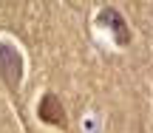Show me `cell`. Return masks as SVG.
I'll list each match as a JSON object with an SVG mask.
<instances>
[{"mask_svg": "<svg viewBox=\"0 0 153 133\" xmlns=\"http://www.w3.org/2000/svg\"><path fill=\"white\" fill-rule=\"evenodd\" d=\"M0 77L9 88H17L23 79V57L11 43H0Z\"/></svg>", "mask_w": 153, "mask_h": 133, "instance_id": "obj_1", "label": "cell"}, {"mask_svg": "<svg viewBox=\"0 0 153 133\" xmlns=\"http://www.w3.org/2000/svg\"><path fill=\"white\" fill-rule=\"evenodd\" d=\"M97 26L111 28V31H114V40H116L119 45H128V43H131V28H128L125 17H122L116 9H102V11L97 14Z\"/></svg>", "mask_w": 153, "mask_h": 133, "instance_id": "obj_2", "label": "cell"}, {"mask_svg": "<svg viewBox=\"0 0 153 133\" xmlns=\"http://www.w3.org/2000/svg\"><path fill=\"white\" fill-rule=\"evenodd\" d=\"M37 113L45 125H57V128H65V111H62V102L54 94H45L37 105Z\"/></svg>", "mask_w": 153, "mask_h": 133, "instance_id": "obj_3", "label": "cell"}]
</instances>
